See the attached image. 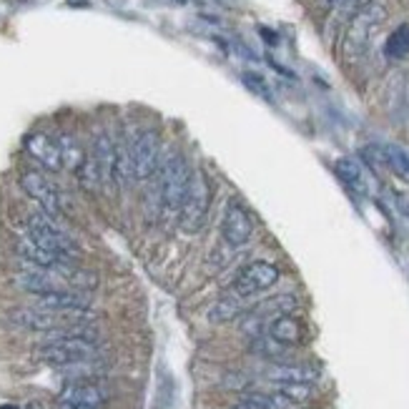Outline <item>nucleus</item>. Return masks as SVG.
<instances>
[{
  "label": "nucleus",
  "instance_id": "1",
  "mask_svg": "<svg viewBox=\"0 0 409 409\" xmlns=\"http://www.w3.org/2000/svg\"><path fill=\"white\" fill-rule=\"evenodd\" d=\"M103 346L101 341L86 339V337H73V334H45V339L36 349V359L48 366H70L101 359Z\"/></svg>",
  "mask_w": 409,
  "mask_h": 409
},
{
  "label": "nucleus",
  "instance_id": "2",
  "mask_svg": "<svg viewBox=\"0 0 409 409\" xmlns=\"http://www.w3.org/2000/svg\"><path fill=\"white\" fill-rule=\"evenodd\" d=\"M189 178L191 166L181 151H171L161 158L156 171V196L158 206L166 216H176L178 219V208H181L183 196L189 189Z\"/></svg>",
  "mask_w": 409,
  "mask_h": 409
},
{
  "label": "nucleus",
  "instance_id": "3",
  "mask_svg": "<svg viewBox=\"0 0 409 409\" xmlns=\"http://www.w3.org/2000/svg\"><path fill=\"white\" fill-rule=\"evenodd\" d=\"M211 196H214V183H211L206 171L203 169L191 171L189 189H186L181 208H178V226H181L183 233H199L206 226Z\"/></svg>",
  "mask_w": 409,
  "mask_h": 409
},
{
  "label": "nucleus",
  "instance_id": "4",
  "mask_svg": "<svg viewBox=\"0 0 409 409\" xmlns=\"http://www.w3.org/2000/svg\"><path fill=\"white\" fill-rule=\"evenodd\" d=\"M384 20H387V8L382 3L371 0L364 8H359L357 13L352 15V20H349V26H346L344 43H341L346 61H357V58L364 56L374 33H377V28L382 26Z\"/></svg>",
  "mask_w": 409,
  "mask_h": 409
},
{
  "label": "nucleus",
  "instance_id": "5",
  "mask_svg": "<svg viewBox=\"0 0 409 409\" xmlns=\"http://www.w3.org/2000/svg\"><path fill=\"white\" fill-rule=\"evenodd\" d=\"M26 236L31 241L45 249V252L56 254L58 258H68V261H78L81 258V246L76 244V239L65 233L63 229L58 226V221H53L51 216L31 214L26 219Z\"/></svg>",
  "mask_w": 409,
  "mask_h": 409
},
{
  "label": "nucleus",
  "instance_id": "6",
  "mask_svg": "<svg viewBox=\"0 0 409 409\" xmlns=\"http://www.w3.org/2000/svg\"><path fill=\"white\" fill-rule=\"evenodd\" d=\"M128 158H131V178L136 181H151L156 176L158 164H161V136L153 128H146L136 136L128 146Z\"/></svg>",
  "mask_w": 409,
  "mask_h": 409
},
{
  "label": "nucleus",
  "instance_id": "7",
  "mask_svg": "<svg viewBox=\"0 0 409 409\" xmlns=\"http://www.w3.org/2000/svg\"><path fill=\"white\" fill-rule=\"evenodd\" d=\"M20 186L26 191V196L31 201L38 203V208L45 216H51L53 221H61L63 216V199H61V191L48 176H43L40 171H23L20 173Z\"/></svg>",
  "mask_w": 409,
  "mask_h": 409
},
{
  "label": "nucleus",
  "instance_id": "8",
  "mask_svg": "<svg viewBox=\"0 0 409 409\" xmlns=\"http://www.w3.org/2000/svg\"><path fill=\"white\" fill-rule=\"evenodd\" d=\"M108 399L111 394L98 379H78L61 389L56 409H103Z\"/></svg>",
  "mask_w": 409,
  "mask_h": 409
},
{
  "label": "nucleus",
  "instance_id": "9",
  "mask_svg": "<svg viewBox=\"0 0 409 409\" xmlns=\"http://www.w3.org/2000/svg\"><path fill=\"white\" fill-rule=\"evenodd\" d=\"M277 281H279L277 266L269 264V261H252V264H246L244 269L236 274V279H233V284H231V291L244 296V299H249V296H256V294H261V291L271 289Z\"/></svg>",
  "mask_w": 409,
  "mask_h": 409
},
{
  "label": "nucleus",
  "instance_id": "10",
  "mask_svg": "<svg viewBox=\"0 0 409 409\" xmlns=\"http://www.w3.org/2000/svg\"><path fill=\"white\" fill-rule=\"evenodd\" d=\"M221 236L231 249H239V246L249 244L254 236V221L252 214L246 211L244 203H239L236 199L226 203L224 208V216H221Z\"/></svg>",
  "mask_w": 409,
  "mask_h": 409
},
{
  "label": "nucleus",
  "instance_id": "11",
  "mask_svg": "<svg viewBox=\"0 0 409 409\" xmlns=\"http://www.w3.org/2000/svg\"><path fill=\"white\" fill-rule=\"evenodd\" d=\"M26 153L31 158H36L43 169L48 171H63V158H61V146H58V139L51 136V133H43V131H36V133H28L26 141Z\"/></svg>",
  "mask_w": 409,
  "mask_h": 409
},
{
  "label": "nucleus",
  "instance_id": "12",
  "mask_svg": "<svg viewBox=\"0 0 409 409\" xmlns=\"http://www.w3.org/2000/svg\"><path fill=\"white\" fill-rule=\"evenodd\" d=\"M101 173V189L114 191L116 189V144L106 131H98L93 136V148H91Z\"/></svg>",
  "mask_w": 409,
  "mask_h": 409
},
{
  "label": "nucleus",
  "instance_id": "13",
  "mask_svg": "<svg viewBox=\"0 0 409 409\" xmlns=\"http://www.w3.org/2000/svg\"><path fill=\"white\" fill-rule=\"evenodd\" d=\"M36 307L48 309V311H58V314H68V311H83V309H91V299L86 296V291L58 286V289L48 291V294L36 296Z\"/></svg>",
  "mask_w": 409,
  "mask_h": 409
},
{
  "label": "nucleus",
  "instance_id": "14",
  "mask_svg": "<svg viewBox=\"0 0 409 409\" xmlns=\"http://www.w3.org/2000/svg\"><path fill=\"white\" fill-rule=\"evenodd\" d=\"M13 284L18 286V289H23L26 294H33V296L48 294V291L61 286L51 271L40 269V266L26 264V261H23V269L13 274Z\"/></svg>",
  "mask_w": 409,
  "mask_h": 409
},
{
  "label": "nucleus",
  "instance_id": "15",
  "mask_svg": "<svg viewBox=\"0 0 409 409\" xmlns=\"http://www.w3.org/2000/svg\"><path fill=\"white\" fill-rule=\"evenodd\" d=\"M266 377L277 384H284V382L314 384L319 379V369L309 364H294V362H277V364H271L266 369Z\"/></svg>",
  "mask_w": 409,
  "mask_h": 409
},
{
  "label": "nucleus",
  "instance_id": "16",
  "mask_svg": "<svg viewBox=\"0 0 409 409\" xmlns=\"http://www.w3.org/2000/svg\"><path fill=\"white\" fill-rule=\"evenodd\" d=\"M334 173H337V176H339V181L344 183L349 191H354V194H359V196L369 194L366 173H364V169H362V164H359L357 158H352V156L339 158V161L334 164Z\"/></svg>",
  "mask_w": 409,
  "mask_h": 409
},
{
  "label": "nucleus",
  "instance_id": "17",
  "mask_svg": "<svg viewBox=\"0 0 409 409\" xmlns=\"http://www.w3.org/2000/svg\"><path fill=\"white\" fill-rule=\"evenodd\" d=\"M269 337L284 346H296L304 341V324L291 314L274 316L269 321Z\"/></svg>",
  "mask_w": 409,
  "mask_h": 409
},
{
  "label": "nucleus",
  "instance_id": "18",
  "mask_svg": "<svg viewBox=\"0 0 409 409\" xmlns=\"http://www.w3.org/2000/svg\"><path fill=\"white\" fill-rule=\"evenodd\" d=\"M15 254L20 256V261H26V264H33V266H40V269H45V271L56 269L58 261H68V258H58L56 254L40 249V246L36 244V241L28 239V236H20V239L15 241Z\"/></svg>",
  "mask_w": 409,
  "mask_h": 409
},
{
  "label": "nucleus",
  "instance_id": "19",
  "mask_svg": "<svg viewBox=\"0 0 409 409\" xmlns=\"http://www.w3.org/2000/svg\"><path fill=\"white\" fill-rule=\"evenodd\" d=\"M246 309L249 307H246L244 296L229 291L226 296H221L219 302L208 309V321H214V324H226V321H233V319H239V316H244Z\"/></svg>",
  "mask_w": 409,
  "mask_h": 409
},
{
  "label": "nucleus",
  "instance_id": "20",
  "mask_svg": "<svg viewBox=\"0 0 409 409\" xmlns=\"http://www.w3.org/2000/svg\"><path fill=\"white\" fill-rule=\"evenodd\" d=\"M294 404L286 399L279 392H271V394H261V392H254V394L241 396L239 402H233L231 409H291Z\"/></svg>",
  "mask_w": 409,
  "mask_h": 409
},
{
  "label": "nucleus",
  "instance_id": "21",
  "mask_svg": "<svg viewBox=\"0 0 409 409\" xmlns=\"http://www.w3.org/2000/svg\"><path fill=\"white\" fill-rule=\"evenodd\" d=\"M299 307V299H296L294 294H279V296H271V299H266V302L256 304V307L252 309V314L261 316V319H266V316H281V314H291L294 309Z\"/></svg>",
  "mask_w": 409,
  "mask_h": 409
},
{
  "label": "nucleus",
  "instance_id": "22",
  "mask_svg": "<svg viewBox=\"0 0 409 409\" xmlns=\"http://www.w3.org/2000/svg\"><path fill=\"white\" fill-rule=\"evenodd\" d=\"M58 146H61V158H63V169H68V171H73V173H76V171L81 169L83 161H86V151L81 148V144H78L73 136L63 133V136H58Z\"/></svg>",
  "mask_w": 409,
  "mask_h": 409
},
{
  "label": "nucleus",
  "instance_id": "23",
  "mask_svg": "<svg viewBox=\"0 0 409 409\" xmlns=\"http://www.w3.org/2000/svg\"><path fill=\"white\" fill-rule=\"evenodd\" d=\"M387 151V164H389V173H394L396 178H402L404 183H409V151L402 146L389 144L384 146Z\"/></svg>",
  "mask_w": 409,
  "mask_h": 409
},
{
  "label": "nucleus",
  "instance_id": "24",
  "mask_svg": "<svg viewBox=\"0 0 409 409\" xmlns=\"http://www.w3.org/2000/svg\"><path fill=\"white\" fill-rule=\"evenodd\" d=\"M359 156H362V161L366 164V169L374 171L377 176L389 173V164H387V151H384V146H379V144L362 146V148H359Z\"/></svg>",
  "mask_w": 409,
  "mask_h": 409
},
{
  "label": "nucleus",
  "instance_id": "25",
  "mask_svg": "<svg viewBox=\"0 0 409 409\" xmlns=\"http://www.w3.org/2000/svg\"><path fill=\"white\" fill-rule=\"evenodd\" d=\"M384 53H387V58H394V61H402V58L409 56V26L407 23L396 28L389 38H387Z\"/></svg>",
  "mask_w": 409,
  "mask_h": 409
},
{
  "label": "nucleus",
  "instance_id": "26",
  "mask_svg": "<svg viewBox=\"0 0 409 409\" xmlns=\"http://www.w3.org/2000/svg\"><path fill=\"white\" fill-rule=\"evenodd\" d=\"M277 392L286 396L291 404H302L314 394V387H311V384H302V382H284V384H277Z\"/></svg>",
  "mask_w": 409,
  "mask_h": 409
},
{
  "label": "nucleus",
  "instance_id": "27",
  "mask_svg": "<svg viewBox=\"0 0 409 409\" xmlns=\"http://www.w3.org/2000/svg\"><path fill=\"white\" fill-rule=\"evenodd\" d=\"M241 81H244V86L252 93L261 95V98H266V101H271V91H269V83L264 81V78L258 76V73H252V70H246V73H241Z\"/></svg>",
  "mask_w": 409,
  "mask_h": 409
},
{
  "label": "nucleus",
  "instance_id": "28",
  "mask_svg": "<svg viewBox=\"0 0 409 409\" xmlns=\"http://www.w3.org/2000/svg\"><path fill=\"white\" fill-rule=\"evenodd\" d=\"M324 8H339L341 3H346V0H319Z\"/></svg>",
  "mask_w": 409,
  "mask_h": 409
},
{
  "label": "nucleus",
  "instance_id": "29",
  "mask_svg": "<svg viewBox=\"0 0 409 409\" xmlns=\"http://www.w3.org/2000/svg\"><path fill=\"white\" fill-rule=\"evenodd\" d=\"M396 203H399V208H402L404 214L409 216V201H407V199H404V196H396Z\"/></svg>",
  "mask_w": 409,
  "mask_h": 409
},
{
  "label": "nucleus",
  "instance_id": "30",
  "mask_svg": "<svg viewBox=\"0 0 409 409\" xmlns=\"http://www.w3.org/2000/svg\"><path fill=\"white\" fill-rule=\"evenodd\" d=\"M176 6H191V3H196V0H173Z\"/></svg>",
  "mask_w": 409,
  "mask_h": 409
},
{
  "label": "nucleus",
  "instance_id": "31",
  "mask_svg": "<svg viewBox=\"0 0 409 409\" xmlns=\"http://www.w3.org/2000/svg\"><path fill=\"white\" fill-rule=\"evenodd\" d=\"M0 409H18V407H0Z\"/></svg>",
  "mask_w": 409,
  "mask_h": 409
},
{
  "label": "nucleus",
  "instance_id": "32",
  "mask_svg": "<svg viewBox=\"0 0 409 409\" xmlns=\"http://www.w3.org/2000/svg\"><path fill=\"white\" fill-rule=\"evenodd\" d=\"M31 409H43V407H31Z\"/></svg>",
  "mask_w": 409,
  "mask_h": 409
}]
</instances>
